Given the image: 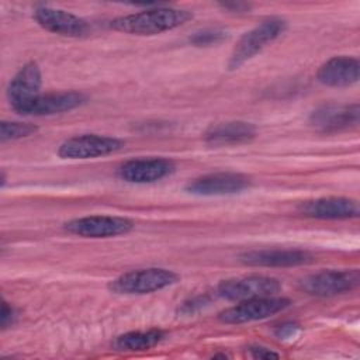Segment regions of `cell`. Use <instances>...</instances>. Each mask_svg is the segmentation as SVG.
Returning a JSON list of instances; mask_svg holds the SVG:
<instances>
[{
	"mask_svg": "<svg viewBox=\"0 0 360 360\" xmlns=\"http://www.w3.org/2000/svg\"><path fill=\"white\" fill-rule=\"evenodd\" d=\"M34 18L44 30L63 37H82L87 31V22L79 15L48 6L37 7Z\"/></svg>",
	"mask_w": 360,
	"mask_h": 360,
	"instance_id": "obj_13",
	"label": "cell"
},
{
	"mask_svg": "<svg viewBox=\"0 0 360 360\" xmlns=\"http://www.w3.org/2000/svg\"><path fill=\"white\" fill-rule=\"evenodd\" d=\"M257 134L256 127L246 121H228L210 127L204 135L208 145L225 146L239 145L252 141Z\"/></svg>",
	"mask_w": 360,
	"mask_h": 360,
	"instance_id": "obj_18",
	"label": "cell"
},
{
	"mask_svg": "<svg viewBox=\"0 0 360 360\" xmlns=\"http://www.w3.org/2000/svg\"><path fill=\"white\" fill-rule=\"evenodd\" d=\"M86 103V96L77 91H55L39 94L15 112L21 115H53L75 110Z\"/></svg>",
	"mask_w": 360,
	"mask_h": 360,
	"instance_id": "obj_11",
	"label": "cell"
},
{
	"mask_svg": "<svg viewBox=\"0 0 360 360\" xmlns=\"http://www.w3.org/2000/svg\"><path fill=\"white\" fill-rule=\"evenodd\" d=\"M207 302H208L207 297H195V298H193V300H188V301L183 302L181 308H179V312H181V314H184V315L194 314L195 311L201 309Z\"/></svg>",
	"mask_w": 360,
	"mask_h": 360,
	"instance_id": "obj_24",
	"label": "cell"
},
{
	"mask_svg": "<svg viewBox=\"0 0 360 360\" xmlns=\"http://www.w3.org/2000/svg\"><path fill=\"white\" fill-rule=\"evenodd\" d=\"M193 18V13L184 8L156 6L143 11L118 17L111 27L131 35H156L184 25Z\"/></svg>",
	"mask_w": 360,
	"mask_h": 360,
	"instance_id": "obj_1",
	"label": "cell"
},
{
	"mask_svg": "<svg viewBox=\"0 0 360 360\" xmlns=\"http://www.w3.org/2000/svg\"><path fill=\"white\" fill-rule=\"evenodd\" d=\"M41 70L35 62L25 63L11 79L7 86V98L11 108L15 111L28 101L38 97L41 93Z\"/></svg>",
	"mask_w": 360,
	"mask_h": 360,
	"instance_id": "obj_14",
	"label": "cell"
},
{
	"mask_svg": "<svg viewBox=\"0 0 360 360\" xmlns=\"http://www.w3.org/2000/svg\"><path fill=\"white\" fill-rule=\"evenodd\" d=\"M222 8L229 10L232 13H246L252 8V4L249 3H243V1H232V3H221L219 4Z\"/></svg>",
	"mask_w": 360,
	"mask_h": 360,
	"instance_id": "obj_26",
	"label": "cell"
},
{
	"mask_svg": "<svg viewBox=\"0 0 360 360\" xmlns=\"http://www.w3.org/2000/svg\"><path fill=\"white\" fill-rule=\"evenodd\" d=\"M176 166L166 158H141L121 165L118 174L128 183L145 184L158 181L174 172Z\"/></svg>",
	"mask_w": 360,
	"mask_h": 360,
	"instance_id": "obj_10",
	"label": "cell"
},
{
	"mask_svg": "<svg viewBox=\"0 0 360 360\" xmlns=\"http://www.w3.org/2000/svg\"><path fill=\"white\" fill-rule=\"evenodd\" d=\"M360 63L352 56H333L326 60L316 72L319 83L329 87H346L359 80Z\"/></svg>",
	"mask_w": 360,
	"mask_h": 360,
	"instance_id": "obj_17",
	"label": "cell"
},
{
	"mask_svg": "<svg viewBox=\"0 0 360 360\" xmlns=\"http://www.w3.org/2000/svg\"><path fill=\"white\" fill-rule=\"evenodd\" d=\"M291 305L288 298L271 295V297H260L239 301L236 305L224 309L219 312L218 319L224 323L239 325L246 322H253L259 319H266L273 316Z\"/></svg>",
	"mask_w": 360,
	"mask_h": 360,
	"instance_id": "obj_4",
	"label": "cell"
},
{
	"mask_svg": "<svg viewBox=\"0 0 360 360\" xmlns=\"http://www.w3.org/2000/svg\"><path fill=\"white\" fill-rule=\"evenodd\" d=\"M298 211L309 218L347 219L359 215V205L354 200L345 197H323L301 202Z\"/></svg>",
	"mask_w": 360,
	"mask_h": 360,
	"instance_id": "obj_15",
	"label": "cell"
},
{
	"mask_svg": "<svg viewBox=\"0 0 360 360\" xmlns=\"http://www.w3.org/2000/svg\"><path fill=\"white\" fill-rule=\"evenodd\" d=\"M298 333H300V326H298L297 323H292V322L283 323V325L277 326L276 330H274L276 338L280 339V340H291V339H294Z\"/></svg>",
	"mask_w": 360,
	"mask_h": 360,
	"instance_id": "obj_22",
	"label": "cell"
},
{
	"mask_svg": "<svg viewBox=\"0 0 360 360\" xmlns=\"http://www.w3.org/2000/svg\"><path fill=\"white\" fill-rule=\"evenodd\" d=\"M180 276L169 269L146 267L127 271L108 283V290L121 295H143L176 284Z\"/></svg>",
	"mask_w": 360,
	"mask_h": 360,
	"instance_id": "obj_2",
	"label": "cell"
},
{
	"mask_svg": "<svg viewBox=\"0 0 360 360\" xmlns=\"http://www.w3.org/2000/svg\"><path fill=\"white\" fill-rule=\"evenodd\" d=\"M228 38V32L218 28L211 30H202L198 32H194L193 37H190V42L195 46H211L221 44Z\"/></svg>",
	"mask_w": 360,
	"mask_h": 360,
	"instance_id": "obj_21",
	"label": "cell"
},
{
	"mask_svg": "<svg viewBox=\"0 0 360 360\" xmlns=\"http://www.w3.org/2000/svg\"><path fill=\"white\" fill-rule=\"evenodd\" d=\"M309 122L323 132L339 131L353 127L359 122V105L325 104L311 114Z\"/></svg>",
	"mask_w": 360,
	"mask_h": 360,
	"instance_id": "obj_16",
	"label": "cell"
},
{
	"mask_svg": "<svg viewBox=\"0 0 360 360\" xmlns=\"http://www.w3.org/2000/svg\"><path fill=\"white\" fill-rule=\"evenodd\" d=\"M360 280L359 270H322L301 280L300 287L304 292L315 297H333L352 291Z\"/></svg>",
	"mask_w": 360,
	"mask_h": 360,
	"instance_id": "obj_6",
	"label": "cell"
},
{
	"mask_svg": "<svg viewBox=\"0 0 360 360\" xmlns=\"http://www.w3.org/2000/svg\"><path fill=\"white\" fill-rule=\"evenodd\" d=\"M165 339V332L160 329L134 330L120 335L112 342V349L118 352H143L155 347Z\"/></svg>",
	"mask_w": 360,
	"mask_h": 360,
	"instance_id": "obj_19",
	"label": "cell"
},
{
	"mask_svg": "<svg viewBox=\"0 0 360 360\" xmlns=\"http://www.w3.org/2000/svg\"><path fill=\"white\" fill-rule=\"evenodd\" d=\"M15 311L11 305H8V302L3 301L1 302V312H0V325L3 329L11 326L15 321Z\"/></svg>",
	"mask_w": 360,
	"mask_h": 360,
	"instance_id": "obj_25",
	"label": "cell"
},
{
	"mask_svg": "<svg viewBox=\"0 0 360 360\" xmlns=\"http://www.w3.org/2000/svg\"><path fill=\"white\" fill-rule=\"evenodd\" d=\"M239 260L255 267H292L311 263L314 256L300 249H260L242 253Z\"/></svg>",
	"mask_w": 360,
	"mask_h": 360,
	"instance_id": "obj_12",
	"label": "cell"
},
{
	"mask_svg": "<svg viewBox=\"0 0 360 360\" xmlns=\"http://www.w3.org/2000/svg\"><path fill=\"white\" fill-rule=\"evenodd\" d=\"M134 222L117 215H89L65 224L69 233L82 238H114L131 232Z\"/></svg>",
	"mask_w": 360,
	"mask_h": 360,
	"instance_id": "obj_8",
	"label": "cell"
},
{
	"mask_svg": "<svg viewBox=\"0 0 360 360\" xmlns=\"http://www.w3.org/2000/svg\"><path fill=\"white\" fill-rule=\"evenodd\" d=\"M124 142L118 138L84 134L63 141L58 149L62 159H93L120 150Z\"/></svg>",
	"mask_w": 360,
	"mask_h": 360,
	"instance_id": "obj_7",
	"label": "cell"
},
{
	"mask_svg": "<svg viewBox=\"0 0 360 360\" xmlns=\"http://www.w3.org/2000/svg\"><path fill=\"white\" fill-rule=\"evenodd\" d=\"M249 176L235 172H218L197 177L187 183L186 191L194 195H228L240 193L250 186Z\"/></svg>",
	"mask_w": 360,
	"mask_h": 360,
	"instance_id": "obj_9",
	"label": "cell"
},
{
	"mask_svg": "<svg viewBox=\"0 0 360 360\" xmlns=\"http://www.w3.org/2000/svg\"><path fill=\"white\" fill-rule=\"evenodd\" d=\"M287 28L285 20L280 17H270L263 20L259 25L245 32L236 42L228 66L229 69H238L245 62L259 53L267 44L277 39Z\"/></svg>",
	"mask_w": 360,
	"mask_h": 360,
	"instance_id": "obj_3",
	"label": "cell"
},
{
	"mask_svg": "<svg viewBox=\"0 0 360 360\" xmlns=\"http://www.w3.org/2000/svg\"><path fill=\"white\" fill-rule=\"evenodd\" d=\"M248 353L252 359H278L280 354L270 350L269 347L259 346V345H252L248 347Z\"/></svg>",
	"mask_w": 360,
	"mask_h": 360,
	"instance_id": "obj_23",
	"label": "cell"
},
{
	"mask_svg": "<svg viewBox=\"0 0 360 360\" xmlns=\"http://www.w3.org/2000/svg\"><path fill=\"white\" fill-rule=\"evenodd\" d=\"M37 131H38V128L34 124H28V122H10V121L0 122L1 142L27 138V136L34 135Z\"/></svg>",
	"mask_w": 360,
	"mask_h": 360,
	"instance_id": "obj_20",
	"label": "cell"
},
{
	"mask_svg": "<svg viewBox=\"0 0 360 360\" xmlns=\"http://www.w3.org/2000/svg\"><path fill=\"white\" fill-rule=\"evenodd\" d=\"M281 283L269 276H246L222 280L217 287V294L228 301H245L260 297H271L280 292Z\"/></svg>",
	"mask_w": 360,
	"mask_h": 360,
	"instance_id": "obj_5",
	"label": "cell"
}]
</instances>
